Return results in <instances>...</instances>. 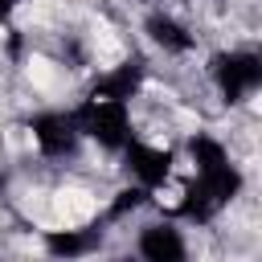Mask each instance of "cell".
<instances>
[{
    "label": "cell",
    "mask_w": 262,
    "mask_h": 262,
    "mask_svg": "<svg viewBox=\"0 0 262 262\" xmlns=\"http://www.w3.org/2000/svg\"><path fill=\"white\" fill-rule=\"evenodd\" d=\"M25 78H29V86L33 90H41V94H53L57 86H61V66L53 61V57H29V66H25Z\"/></svg>",
    "instance_id": "cell-2"
},
{
    "label": "cell",
    "mask_w": 262,
    "mask_h": 262,
    "mask_svg": "<svg viewBox=\"0 0 262 262\" xmlns=\"http://www.w3.org/2000/svg\"><path fill=\"white\" fill-rule=\"evenodd\" d=\"M98 196L90 188H78V184H66L49 196V229H70V225H86L94 213H98Z\"/></svg>",
    "instance_id": "cell-1"
}]
</instances>
